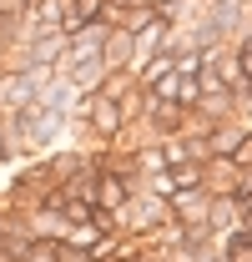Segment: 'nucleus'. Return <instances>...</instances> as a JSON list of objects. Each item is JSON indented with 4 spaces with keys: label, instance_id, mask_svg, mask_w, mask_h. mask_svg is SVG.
<instances>
[{
    "label": "nucleus",
    "instance_id": "f257e3e1",
    "mask_svg": "<svg viewBox=\"0 0 252 262\" xmlns=\"http://www.w3.org/2000/svg\"><path fill=\"white\" fill-rule=\"evenodd\" d=\"M116 222H121L126 237H157V232L172 222V207H166V196H157L146 182H141V187L131 192V202L116 212Z\"/></svg>",
    "mask_w": 252,
    "mask_h": 262
},
{
    "label": "nucleus",
    "instance_id": "f03ea898",
    "mask_svg": "<svg viewBox=\"0 0 252 262\" xmlns=\"http://www.w3.org/2000/svg\"><path fill=\"white\" fill-rule=\"evenodd\" d=\"M15 116H20V131H26V146H31V157H35V151H51V146L66 136V126H71V116L51 111V106H40V101H31V106H15Z\"/></svg>",
    "mask_w": 252,
    "mask_h": 262
},
{
    "label": "nucleus",
    "instance_id": "7ed1b4c3",
    "mask_svg": "<svg viewBox=\"0 0 252 262\" xmlns=\"http://www.w3.org/2000/svg\"><path fill=\"white\" fill-rule=\"evenodd\" d=\"M166 207H172V222H182V227H207V207H212V192H207V187L172 192V196H166Z\"/></svg>",
    "mask_w": 252,
    "mask_h": 262
},
{
    "label": "nucleus",
    "instance_id": "20e7f679",
    "mask_svg": "<svg viewBox=\"0 0 252 262\" xmlns=\"http://www.w3.org/2000/svg\"><path fill=\"white\" fill-rule=\"evenodd\" d=\"M192 116H202L207 126H217V121H242V116H237V96H232V86H212V91H202L197 106H192Z\"/></svg>",
    "mask_w": 252,
    "mask_h": 262
},
{
    "label": "nucleus",
    "instance_id": "39448f33",
    "mask_svg": "<svg viewBox=\"0 0 252 262\" xmlns=\"http://www.w3.org/2000/svg\"><path fill=\"white\" fill-rule=\"evenodd\" d=\"M101 61L111 66V71H131V61H136V40H131V31H126V26H111V31H106Z\"/></svg>",
    "mask_w": 252,
    "mask_h": 262
},
{
    "label": "nucleus",
    "instance_id": "423d86ee",
    "mask_svg": "<svg viewBox=\"0 0 252 262\" xmlns=\"http://www.w3.org/2000/svg\"><path fill=\"white\" fill-rule=\"evenodd\" d=\"M61 56H66V31L40 35V40H26L15 61H31V66H61Z\"/></svg>",
    "mask_w": 252,
    "mask_h": 262
},
{
    "label": "nucleus",
    "instance_id": "0eeeda50",
    "mask_svg": "<svg viewBox=\"0 0 252 262\" xmlns=\"http://www.w3.org/2000/svg\"><path fill=\"white\" fill-rule=\"evenodd\" d=\"M35 101H40V106H51V111H61V116H71V111H76V91H71V81H66L61 71H56V76H46V86H40V91H35Z\"/></svg>",
    "mask_w": 252,
    "mask_h": 262
},
{
    "label": "nucleus",
    "instance_id": "6e6552de",
    "mask_svg": "<svg viewBox=\"0 0 252 262\" xmlns=\"http://www.w3.org/2000/svg\"><path fill=\"white\" fill-rule=\"evenodd\" d=\"M242 126H247V121H217V126L207 131V151H212V157H227V151L237 146Z\"/></svg>",
    "mask_w": 252,
    "mask_h": 262
},
{
    "label": "nucleus",
    "instance_id": "1a4fd4ad",
    "mask_svg": "<svg viewBox=\"0 0 252 262\" xmlns=\"http://www.w3.org/2000/svg\"><path fill=\"white\" fill-rule=\"evenodd\" d=\"M106 15V0H66V35L86 20H101Z\"/></svg>",
    "mask_w": 252,
    "mask_h": 262
},
{
    "label": "nucleus",
    "instance_id": "9d476101",
    "mask_svg": "<svg viewBox=\"0 0 252 262\" xmlns=\"http://www.w3.org/2000/svg\"><path fill=\"white\" fill-rule=\"evenodd\" d=\"M56 257H61V242H51V237H35L20 252V262H56Z\"/></svg>",
    "mask_w": 252,
    "mask_h": 262
},
{
    "label": "nucleus",
    "instance_id": "9b49d317",
    "mask_svg": "<svg viewBox=\"0 0 252 262\" xmlns=\"http://www.w3.org/2000/svg\"><path fill=\"white\" fill-rule=\"evenodd\" d=\"M227 162L237 166V171H252V126H242V136H237V146L227 151Z\"/></svg>",
    "mask_w": 252,
    "mask_h": 262
},
{
    "label": "nucleus",
    "instance_id": "f8f14e48",
    "mask_svg": "<svg viewBox=\"0 0 252 262\" xmlns=\"http://www.w3.org/2000/svg\"><path fill=\"white\" fill-rule=\"evenodd\" d=\"M232 196H237V207H242V212L252 207V171H242V182H237V192H232Z\"/></svg>",
    "mask_w": 252,
    "mask_h": 262
},
{
    "label": "nucleus",
    "instance_id": "ddd939ff",
    "mask_svg": "<svg viewBox=\"0 0 252 262\" xmlns=\"http://www.w3.org/2000/svg\"><path fill=\"white\" fill-rule=\"evenodd\" d=\"M237 237H242V242H247V247H252V207H247V212H242V217H237Z\"/></svg>",
    "mask_w": 252,
    "mask_h": 262
},
{
    "label": "nucleus",
    "instance_id": "4468645a",
    "mask_svg": "<svg viewBox=\"0 0 252 262\" xmlns=\"http://www.w3.org/2000/svg\"><path fill=\"white\" fill-rule=\"evenodd\" d=\"M0 262H20V257H15V252H5V247H0Z\"/></svg>",
    "mask_w": 252,
    "mask_h": 262
},
{
    "label": "nucleus",
    "instance_id": "2eb2a0df",
    "mask_svg": "<svg viewBox=\"0 0 252 262\" xmlns=\"http://www.w3.org/2000/svg\"><path fill=\"white\" fill-rule=\"evenodd\" d=\"M0 166H10V157H5V141H0Z\"/></svg>",
    "mask_w": 252,
    "mask_h": 262
},
{
    "label": "nucleus",
    "instance_id": "dca6fc26",
    "mask_svg": "<svg viewBox=\"0 0 252 262\" xmlns=\"http://www.w3.org/2000/svg\"><path fill=\"white\" fill-rule=\"evenodd\" d=\"M0 222H5V212H0Z\"/></svg>",
    "mask_w": 252,
    "mask_h": 262
},
{
    "label": "nucleus",
    "instance_id": "f3484780",
    "mask_svg": "<svg viewBox=\"0 0 252 262\" xmlns=\"http://www.w3.org/2000/svg\"><path fill=\"white\" fill-rule=\"evenodd\" d=\"M0 71H5V66H0Z\"/></svg>",
    "mask_w": 252,
    "mask_h": 262
}]
</instances>
